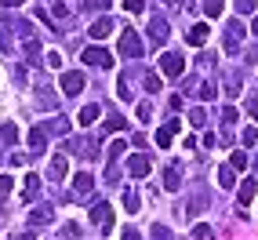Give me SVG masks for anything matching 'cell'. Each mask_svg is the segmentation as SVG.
<instances>
[{"instance_id": "obj_1", "label": "cell", "mask_w": 258, "mask_h": 240, "mask_svg": "<svg viewBox=\"0 0 258 240\" xmlns=\"http://www.w3.org/2000/svg\"><path fill=\"white\" fill-rule=\"evenodd\" d=\"M142 51H146V44H142V37H139L135 29H124V33H120V55H124V58H139Z\"/></svg>"}, {"instance_id": "obj_2", "label": "cell", "mask_w": 258, "mask_h": 240, "mask_svg": "<svg viewBox=\"0 0 258 240\" xmlns=\"http://www.w3.org/2000/svg\"><path fill=\"white\" fill-rule=\"evenodd\" d=\"M91 222H95V226H102V233L113 229V208H109L106 200H95V204H91Z\"/></svg>"}, {"instance_id": "obj_3", "label": "cell", "mask_w": 258, "mask_h": 240, "mask_svg": "<svg viewBox=\"0 0 258 240\" xmlns=\"http://www.w3.org/2000/svg\"><path fill=\"white\" fill-rule=\"evenodd\" d=\"M182 70H185V58L178 55V51H167V55L160 58V73L164 77H182Z\"/></svg>"}, {"instance_id": "obj_4", "label": "cell", "mask_w": 258, "mask_h": 240, "mask_svg": "<svg viewBox=\"0 0 258 240\" xmlns=\"http://www.w3.org/2000/svg\"><path fill=\"white\" fill-rule=\"evenodd\" d=\"M84 62L88 66H102V70H109L113 66V55L106 47H84Z\"/></svg>"}, {"instance_id": "obj_5", "label": "cell", "mask_w": 258, "mask_h": 240, "mask_svg": "<svg viewBox=\"0 0 258 240\" xmlns=\"http://www.w3.org/2000/svg\"><path fill=\"white\" fill-rule=\"evenodd\" d=\"M167 33H171L167 19H160V15H153V19H149V37H153V44H164V40H167Z\"/></svg>"}, {"instance_id": "obj_6", "label": "cell", "mask_w": 258, "mask_h": 240, "mask_svg": "<svg viewBox=\"0 0 258 240\" xmlns=\"http://www.w3.org/2000/svg\"><path fill=\"white\" fill-rule=\"evenodd\" d=\"M62 91L70 95V98L80 95L84 91V73H62Z\"/></svg>"}, {"instance_id": "obj_7", "label": "cell", "mask_w": 258, "mask_h": 240, "mask_svg": "<svg viewBox=\"0 0 258 240\" xmlns=\"http://www.w3.org/2000/svg\"><path fill=\"white\" fill-rule=\"evenodd\" d=\"M164 190H167V193L182 190V167H178V164H167V171H164Z\"/></svg>"}, {"instance_id": "obj_8", "label": "cell", "mask_w": 258, "mask_h": 240, "mask_svg": "<svg viewBox=\"0 0 258 240\" xmlns=\"http://www.w3.org/2000/svg\"><path fill=\"white\" fill-rule=\"evenodd\" d=\"M51 218H55V211H51L47 204H40V208H33V211H29V226H47Z\"/></svg>"}, {"instance_id": "obj_9", "label": "cell", "mask_w": 258, "mask_h": 240, "mask_svg": "<svg viewBox=\"0 0 258 240\" xmlns=\"http://www.w3.org/2000/svg\"><path fill=\"white\" fill-rule=\"evenodd\" d=\"M149 167H153L149 157H131V160H127V171H131L135 178H146V175H149Z\"/></svg>"}, {"instance_id": "obj_10", "label": "cell", "mask_w": 258, "mask_h": 240, "mask_svg": "<svg viewBox=\"0 0 258 240\" xmlns=\"http://www.w3.org/2000/svg\"><path fill=\"white\" fill-rule=\"evenodd\" d=\"M208 33H211V29H208V26L200 22V26H193V29L185 33V40L193 44V47H204V44H208Z\"/></svg>"}, {"instance_id": "obj_11", "label": "cell", "mask_w": 258, "mask_h": 240, "mask_svg": "<svg viewBox=\"0 0 258 240\" xmlns=\"http://www.w3.org/2000/svg\"><path fill=\"white\" fill-rule=\"evenodd\" d=\"M73 190H77L80 197H88V193L95 190V178L88 175V171H80V175H73Z\"/></svg>"}, {"instance_id": "obj_12", "label": "cell", "mask_w": 258, "mask_h": 240, "mask_svg": "<svg viewBox=\"0 0 258 240\" xmlns=\"http://www.w3.org/2000/svg\"><path fill=\"white\" fill-rule=\"evenodd\" d=\"M240 37H244V26H240V22H229V29H226V51H236V47H240Z\"/></svg>"}, {"instance_id": "obj_13", "label": "cell", "mask_w": 258, "mask_h": 240, "mask_svg": "<svg viewBox=\"0 0 258 240\" xmlns=\"http://www.w3.org/2000/svg\"><path fill=\"white\" fill-rule=\"evenodd\" d=\"M178 128H182L178 120H167V124H164V128L157 131V146H160V149H167V142H171V135H175Z\"/></svg>"}, {"instance_id": "obj_14", "label": "cell", "mask_w": 258, "mask_h": 240, "mask_svg": "<svg viewBox=\"0 0 258 240\" xmlns=\"http://www.w3.org/2000/svg\"><path fill=\"white\" fill-rule=\"evenodd\" d=\"M88 33H91V37H95V40H106V37H109V33H113V22L106 19V15H102V19H98V22H95V26H91Z\"/></svg>"}, {"instance_id": "obj_15", "label": "cell", "mask_w": 258, "mask_h": 240, "mask_svg": "<svg viewBox=\"0 0 258 240\" xmlns=\"http://www.w3.org/2000/svg\"><path fill=\"white\" fill-rule=\"evenodd\" d=\"M98 113H102L98 106H84V109H80V128H91L95 120H98Z\"/></svg>"}, {"instance_id": "obj_16", "label": "cell", "mask_w": 258, "mask_h": 240, "mask_svg": "<svg viewBox=\"0 0 258 240\" xmlns=\"http://www.w3.org/2000/svg\"><path fill=\"white\" fill-rule=\"evenodd\" d=\"M29 146H33V149H40V146H47V131H44V124L29 131Z\"/></svg>"}, {"instance_id": "obj_17", "label": "cell", "mask_w": 258, "mask_h": 240, "mask_svg": "<svg viewBox=\"0 0 258 240\" xmlns=\"http://www.w3.org/2000/svg\"><path fill=\"white\" fill-rule=\"evenodd\" d=\"M222 8H226V0H204V11H208V19H218Z\"/></svg>"}, {"instance_id": "obj_18", "label": "cell", "mask_w": 258, "mask_h": 240, "mask_svg": "<svg viewBox=\"0 0 258 240\" xmlns=\"http://www.w3.org/2000/svg\"><path fill=\"white\" fill-rule=\"evenodd\" d=\"M116 95H120V98H131V77H127V73H120V80H116Z\"/></svg>"}, {"instance_id": "obj_19", "label": "cell", "mask_w": 258, "mask_h": 240, "mask_svg": "<svg viewBox=\"0 0 258 240\" xmlns=\"http://www.w3.org/2000/svg\"><path fill=\"white\" fill-rule=\"evenodd\" d=\"M66 167H70L66 157H55V160H51V178H66Z\"/></svg>"}, {"instance_id": "obj_20", "label": "cell", "mask_w": 258, "mask_h": 240, "mask_svg": "<svg viewBox=\"0 0 258 240\" xmlns=\"http://www.w3.org/2000/svg\"><path fill=\"white\" fill-rule=\"evenodd\" d=\"M40 190V175H26V200H33Z\"/></svg>"}, {"instance_id": "obj_21", "label": "cell", "mask_w": 258, "mask_h": 240, "mask_svg": "<svg viewBox=\"0 0 258 240\" xmlns=\"http://www.w3.org/2000/svg\"><path fill=\"white\" fill-rule=\"evenodd\" d=\"M251 200H254V178H247L240 186V204H251Z\"/></svg>"}, {"instance_id": "obj_22", "label": "cell", "mask_w": 258, "mask_h": 240, "mask_svg": "<svg viewBox=\"0 0 258 240\" xmlns=\"http://www.w3.org/2000/svg\"><path fill=\"white\" fill-rule=\"evenodd\" d=\"M233 8H236L240 15H254V8H258V0H233Z\"/></svg>"}, {"instance_id": "obj_23", "label": "cell", "mask_w": 258, "mask_h": 240, "mask_svg": "<svg viewBox=\"0 0 258 240\" xmlns=\"http://www.w3.org/2000/svg\"><path fill=\"white\" fill-rule=\"evenodd\" d=\"M44 131H55V135H66V131H70V124H66V116H55V120H51V124H47Z\"/></svg>"}, {"instance_id": "obj_24", "label": "cell", "mask_w": 258, "mask_h": 240, "mask_svg": "<svg viewBox=\"0 0 258 240\" xmlns=\"http://www.w3.org/2000/svg\"><path fill=\"white\" fill-rule=\"evenodd\" d=\"M124 208L135 215V211H139V193H135V190H124Z\"/></svg>"}, {"instance_id": "obj_25", "label": "cell", "mask_w": 258, "mask_h": 240, "mask_svg": "<svg viewBox=\"0 0 258 240\" xmlns=\"http://www.w3.org/2000/svg\"><path fill=\"white\" fill-rule=\"evenodd\" d=\"M124 149H127V146H124V142H120V139H116V142L109 146V157H106V160H109V164H116L120 157H124Z\"/></svg>"}, {"instance_id": "obj_26", "label": "cell", "mask_w": 258, "mask_h": 240, "mask_svg": "<svg viewBox=\"0 0 258 240\" xmlns=\"http://www.w3.org/2000/svg\"><path fill=\"white\" fill-rule=\"evenodd\" d=\"M51 15H55V19H70V4H66V0H55V4H51Z\"/></svg>"}, {"instance_id": "obj_27", "label": "cell", "mask_w": 258, "mask_h": 240, "mask_svg": "<svg viewBox=\"0 0 258 240\" xmlns=\"http://www.w3.org/2000/svg\"><path fill=\"white\" fill-rule=\"evenodd\" d=\"M218 186H222V190L233 186V167H218Z\"/></svg>"}, {"instance_id": "obj_28", "label": "cell", "mask_w": 258, "mask_h": 240, "mask_svg": "<svg viewBox=\"0 0 258 240\" xmlns=\"http://www.w3.org/2000/svg\"><path fill=\"white\" fill-rule=\"evenodd\" d=\"M120 8H124L127 15H142V8H146V0H124V4H120Z\"/></svg>"}, {"instance_id": "obj_29", "label": "cell", "mask_w": 258, "mask_h": 240, "mask_svg": "<svg viewBox=\"0 0 258 240\" xmlns=\"http://www.w3.org/2000/svg\"><path fill=\"white\" fill-rule=\"evenodd\" d=\"M153 240H175V233H171L167 226H160V222H157V226H153Z\"/></svg>"}, {"instance_id": "obj_30", "label": "cell", "mask_w": 258, "mask_h": 240, "mask_svg": "<svg viewBox=\"0 0 258 240\" xmlns=\"http://www.w3.org/2000/svg\"><path fill=\"white\" fill-rule=\"evenodd\" d=\"M124 128H127L124 116H109V120H106V131H124Z\"/></svg>"}, {"instance_id": "obj_31", "label": "cell", "mask_w": 258, "mask_h": 240, "mask_svg": "<svg viewBox=\"0 0 258 240\" xmlns=\"http://www.w3.org/2000/svg\"><path fill=\"white\" fill-rule=\"evenodd\" d=\"M0 135H4V142H19V128H15V124H4Z\"/></svg>"}, {"instance_id": "obj_32", "label": "cell", "mask_w": 258, "mask_h": 240, "mask_svg": "<svg viewBox=\"0 0 258 240\" xmlns=\"http://www.w3.org/2000/svg\"><path fill=\"white\" fill-rule=\"evenodd\" d=\"M189 124H193V128L208 124V113H204V109H193V113H189Z\"/></svg>"}, {"instance_id": "obj_33", "label": "cell", "mask_w": 258, "mask_h": 240, "mask_svg": "<svg viewBox=\"0 0 258 240\" xmlns=\"http://www.w3.org/2000/svg\"><path fill=\"white\" fill-rule=\"evenodd\" d=\"M229 167H247V153H244V149H236V153H233V160H229Z\"/></svg>"}, {"instance_id": "obj_34", "label": "cell", "mask_w": 258, "mask_h": 240, "mask_svg": "<svg viewBox=\"0 0 258 240\" xmlns=\"http://www.w3.org/2000/svg\"><path fill=\"white\" fill-rule=\"evenodd\" d=\"M62 236L77 240V236H80V226H77V222H66V226H62Z\"/></svg>"}, {"instance_id": "obj_35", "label": "cell", "mask_w": 258, "mask_h": 240, "mask_svg": "<svg viewBox=\"0 0 258 240\" xmlns=\"http://www.w3.org/2000/svg\"><path fill=\"white\" fill-rule=\"evenodd\" d=\"M11 186H15V178H8V175H0V200H4V197L11 193Z\"/></svg>"}, {"instance_id": "obj_36", "label": "cell", "mask_w": 258, "mask_h": 240, "mask_svg": "<svg viewBox=\"0 0 258 240\" xmlns=\"http://www.w3.org/2000/svg\"><path fill=\"white\" fill-rule=\"evenodd\" d=\"M26 55H29V58H40V44H37V40H33V37L26 40Z\"/></svg>"}, {"instance_id": "obj_37", "label": "cell", "mask_w": 258, "mask_h": 240, "mask_svg": "<svg viewBox=\"0 0 258 240\" xmlns=\"http://www.w3.org/2000/svg\"><path fill=\"white\" fill-rule=\"evenodd\" d=\"M146 91H160V77L157 73H146Z\"/></svg>"}, {"instance_id": "obj_38", "label": "cell", "mask_w": 258, "mask_h": 240, "mask_svg": "<svg viewBox=\"0 0 258 240\" xmlns=\"http://www.w3.org/2000/svg\"><path fill=\"white\" fill-rule=\"evenodd\" d=\"M0 47L11 51V29H8V26H0Z\"/></svg>"}, {"instance_id": "obj_39", "label": "cell", "mask_w": 258, "mask_h": 240, "mask_svg": "<svg viewBox=\"0 0 258 240\" xmlns=\"http://www.w3.org/2000/svg\"><path fill=\"white\" fill-rule=\"evenodd\" d=\"M84 8H91V11L102 8V11H106V8H109V0H84Z\"/></svg>"}, {"instance_id": "obj_40", "label": "cell", "mask_w": 258, "mask_h": 240, "mask_svg": "<svg viewBox=\"0 0 258 240\" xmlns=\"http://www.w3.org/2000/svg\"><path fill=\"white\" fill-rule=\"evenodd\" d=\"M254 142H258V128H247L244 131V146H254Z\"/></svg>"}, {"instance_id": "obj_41", "label": "cell", "mask_w": 258, "mask_h": 240, "mask_svg": "<svg viewBox=\"0 0 258 240\" xmlns=\"http://www.w3.org/2000/svg\"><path fill=\"white\" fill-rule=\"evenodd\" d=\"M47 66H51V70H62V55H58V51H51V55H47Z\"/></svg>"}, {"instance_id": "obj_42", "label": "cell", "mask_w": 258, "mask_h": 240, "mask_svg": "<svg viewBox=\"0 0 258 240\" xmlns=\"http://www.w3.org/2000/svg\"><path fill=\"white\" fill-rule=\"evenodd\" d=\"M193 236H197V240H208V236H211V226H197Z\"/></svg>"}, {"instance_id": "obj_43", "label": "cell", "mask_w": 258, "mask_h": 240, "mask_svg": "<svg viewBox=\"0 0 258 240\" xmlns=\"http://www.w3.org/2000/svg\"><path fill=\"white\" fill-rule=\"evenodd\" d=\"M153 116V106H149V102H142V106H139V120H149Z\"/></svg>"}, {"instance_id": "obj_44", "label": "cell", "mask_w": 258, "mask_h": 240, "mask_svg": "<svg viewBox=\"0 0 258 240\" xmlns=\"http://www.w3.org/2000/svg\"><path fill=\"white\" fill-rule=\"evenodd\" d=\"M215 95H218V91L211 88V84H200V98H215Z\"/></svg>"}, {"instance_id": "obj_45", "label": "cell", "mask_w": 258, "mask_h": 240, "mask_svg": "<svg viewBox=\"0 0 258 240\" xmlns=\"http://www.w3.org/2000/svg\"><path fill=\"white\" fill-rule=\"evenodd\" d=\"M222 120H226V124H233V120H236V109H233V106H226V109H222Z\"/></svg>"}, {"instance_id": "obj_46", "label": "cell", "mask_w": 258, "mask_h": 240, "mask_svg": "<svg viewBox=\"0 0 258 240\" xmlns=\"http://www.w3.org/2000/svg\"><path fill=\"white\" fill-rule=\"evenodd\" d=\"M4 8H19V4H26V0H0Z\"/></svg>"}, {"instance_id": "obj_47", "label": "cell", "mask_w": 258, "mask_h": 240, "mask_svg": "<svg viewBox=\"0 0 258 240\" xmlns=\"http://www.w3.org/2000/svg\"><path fill=\"white\" fill-rule=\"evenodd\" d=\"M124 240H142V236L135 233V229H124Z\"/></svg>"}, {"instance_id": "obj_48", "label": "cell", "mask_w": 258, "mask_h": 240, "mask_svg": "<svg viewBox=\"0 0 258 240\" xmlns=\"http://www.w3.org/2000/svg\"><path fill=\"white\" fill-rule=\"evenodd\" d=\"M171 4H189V0H171Z\"/></svg>"}, {"instance_id": "obj_49", "label": "cell", "mask_w": 258, "mask_h": 240, "mask_svg": "<svg viewBox=\"0 0 258 240\" xmlns=\"http://www.w3.org/2000/svg\"><path fill=\"white\" fill-rule=\"evenodd\" d=\"M251 29H254V33H258V19H254V26H251Z\"/></svg>"}]
</instances>
